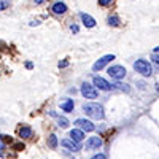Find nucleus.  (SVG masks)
I'll list each match as a JSON object with an SVG mask.
<instances>
[{
    "mask_svg": "<svg viewBox=\"0 0 159 159\" xmlns=\"http://www.w3.org/2000/svg\"><path fill=\"white\" fill-rule=\"evenodd\" d=\"M83 111L91 116V118H94V119H103L105 113H103V107L99 103H84L83 105Z\"/></svg>",
    "mask_w": 159,
    "mask_h": 159,
    "instance_id": "f257e3e1",
    "label": "nucleus"
},
{
    "mask_svg": "<svg viewBox=\"0 0 159 159\" xmlns=\"http://www.w3.org/2000/svg\"><path fill=\"white\" fill-rule=\"evenodd\" d=\"M134 69L137 73L143 75V76H150L153 73V69H151V65L148 61H145V59H139L134 62Z\"/></svg>",
    "mask_w": 159,
    "mask_h": 159,
    "instance_id": "f03ea898",
    "label": "nucleus"
},
{
    "mask_svg": "<svg viewBox=\"0 0 159 159\" xmlns=\"http://www.w3.org/2000/svg\"><path fill=\"white\" fill-rule=\"evenodd\" d=\"M81 94H83V97H86V99H97L99 92H97V89L92 86V84L83 83V84H81Z\"/></svg>",
    "mask_w": 159,
    "mask_h": 159,
    "instance_id": "7ed1b4c3",
    "label": "nucleus"
},
{
    "mask_svg": "<svg viewBox=\"0 0 159 159\" xmlns=\"http://www.w3.org/2000/svg\"><path fill=\"white\" fill-rule=\"evenodd\" d=\"M108 75L115 80H121L126 75V69L123 67V65H113V67L108 69Z\"/></svg>",
    "mask_w": 159,
    "mask_h": 159,
    "instance_id": "20e7f679",
    "label": "nucleus"
},
{
    "mask_svg": "<svg viewBox=\"0 0 159 159\" xmlns=\"http://www.w3.org/2000/svg\"><path fill=\"white\" fill-rule=\"evenodd\" d=\"M115 59V54H107V56H102L94 65H92V70H94V72H99V70H102L103 67H105V65H107L110 61H113Z\"/></svg>",
    "mask_w": 159,
    "mask_h": 159,
    "instance_id": "39448f33",
    "label": "nucleus"
},
{
    "mask_svg": "<svg viewBox=\"0 0 159 159\" xmlns=\"http://www.w3.org/2000/svg\"><path fill=\"white\" fill-rule=\"evenodd\" d=\"M94 88H99L100 91H110V89H113V86L107 81V80H103L100 76H94Z\"/></svg>",
    "mask_w": 159,
    "mask_h": 159,
    "instance_id": "423d86ee",
    "label": "nucleus"
},
{
    "mask_svg": "<svg viewBox=\"0 0 159 159\" xmlns=\"http://www.w3.org/2000/svg\"><path fill=\"white\" fill-rule=\"evenodd\" d=\"M75 126L80 130H86V132H92V130H94V124H92L91 121H88V119H76Z\"/></svg>",
    "mask_w": 159,
    "mask_h": 159,
    "instance_id": "0eeeda50",
    "label": "nucleus"
},
{
    "mask_svg": "<svg viewBox=\"0 0 159 159\" xmlns=\"http://www.w3.org/2000/svg\"><path fill=\"white\" fill-rule=\"evenodd\" d=\"M62 147H64V148H67L69 151H73V153H76V151L81 150L80 143H78V142H73L72 139H65V140H62Z\"/></svg>",
    "mask_w": 159,
    "mask_h": 159,
    "instance_id": "6e6552de",
    "label": "nucleus"
},
{
    "mask_svg": "<svg viewBox=\"0 0 159 159\" xmlns=\"http://www.w3.org/2000/svg\"><path fill=\"white\" fill-rule=\"evenodd\" d=\"M102 147V139L100 137H91L86 142V150H99Z\"/></svg>",
    "mask_w": 159,
    "mask_h": 159,
    "instance_id": "1a4fd4ad",
    "label": "nucleus"
},
{
    "mask_svg": "<svg viewBox=\"0 0 159 159\" xmlns=\"http://www.w3.org/2000/svg\"><path fill=\"white\" fill-rule=\"evenodd\" d=\"M51 11L54 13V15H64V13L67 11V5L62 3V2H56L54 5L51 7Z\"/></svg>",
    "mask_w": 159,
    "mask_h": 159,
    "instance_id": "9d476101",
    "label": "nucleus"
},
{
    "mask_svg": "<svg viewBox=\"0 0 159 159\" xmlns=\"http://www.w3.org/2000/svg\"><path fill=\"white\" fill-rule=\"evenodd\" d=\"M18 135H19L21 139H30V137H32V127H29V126H21V127L18 129Z\"/></svg>",
    "mask_w": 159,
    "mask_h": 159,
    "instance_id": "9b49d317",
    "label": "nucleus"
},
{
    "mask_svg": "<svg viewBox=\"0 0 159 159\" xmlns=\"http://www.w3.org/2000/svg\"><path fill=\"white\" fill-rule=\"evenodd\" d=\"M80 18H81V21H83V24L86 25V27H94L96 25V19L92 16H89V15H86V13H81Z\"/></svg>",
    "mask_w": 159,
    "mask_h": 159,
    "instance_id": "f8f14e48",
    "label": "nucleus"
},
{
    "mask_svg": "<svg viewBox=\"0 0 159 159\" xmlns=\"http://www.w3.org/2000/svg\"><path fill=\"white\" fill-rule=\"evenodd\" d=\"M70 139L73 140V142H81L83 139H84V134H83V130H80V129H72L70 130Z\"/></svg>",
    "mask_w": 159,
    "mask_h": 159,
    "instance_id": "ddd939ff",
    "label": "nucleus"
},
{
    "mask_svg": "<svg viewBox=\"0 0 159 159\" xmlns=\"http://www.w3.org/2000/svg\"><path fill=\"white\" fill-rule=\"evenodd\" d=\"M61 108L64 111H73V100L72 99H67L65 102H62L61 103Z\"/></svg>",
    "mask_w": 159,
    "mask_h": 159,
    "instance_id": "4468645a",
    "label": "nucleus"
},
{
    "mask_svg": "<svg viewBox=\"0 0 159 159\" xmlns=\"http://www.w3.org/2000/svg\"><path fill=\"white\" fill-rule=\"evenodd\" d=\"M48 145H49V148H57V137L54 135V134H51L49 137H48Z\"/></svg>",
    "mask_w": 159,
    "mask_h": 159,
    "instance_id": "2eb2a0df",
    "label": "nucleus"
},
{
    "mask_svg": "<svg viewBox=\"0 0 159 159\" xmlns=\"http://www.w3.org/2000/svg\"><path fill=\"white\" fill-rule=\"evenodd\" d=\"M5 142H7V135H0V156H7V153H5Z\"/></svg>",
    "mask_w": 159,
    "mask_h": 159,
    "instance_id": "dca6fc26",
    "label": "nucleus"
},
{
    "mask_svg": "<svg viewBox=\"0 0 159 159\" xmlns=\"http://www.w3.org/2000/svg\"><path fill=\"white\" fill-rule=\"evenodd\" d=\"M108 24L116 27V25H119V18L118 16H108Z\"/></svg>",
    "mask_w": 159,
    "mask_h": 159,
    "instance_id": "f3484780",
    "label": "nucleus"
},
{
    "mask_svg": "<svg viewBox=\"0 0 159 159\" xmlns=\"http://www.w3.org/2000/svg\"><path fill=\"white\" fill-rule=\"evenodd\" d=\"M57 123H59V127H67V126H69V121H67L64 116H59V118H57Z\"/></svg>",
    "mask_w": 159,
    "mask_h": 159,
    "instance_id": "a211bd4d",
    "label": "nucleus"
},
{
    "mask_svg": "<svg viewBox=\"0 0 159 159\" xmlns=\"http://www.w3.org/2000/svg\"><path fill=\"white\" fill-rule=\"evenodd\" d=\"M115 2V0H99V3L102 5V7H108V5H111Z\"/></svg>",
    "mask_w": 159,
    "mask_h": 159,
    "instance_id": "6ab92c4d",
    "label": "nucleus"
},
{
    "mask_svg": "<svg viewBox=\"0 0 159 159\" xmlns=\"http://www.w3.org/2000/svg\"><path fill=\"white\" fill-rule=\"evenodd\" d=\"M8 2H7V0H3V2H0V11H2V10H7L8 8Z\"/></svg>",
    "mask_w": 159,
    "mask_h": 159,
    "instance_id": "aec40b11",
    "label": "nucleus"
},
{
    "mask_svg": "<svg viewBox=\"0 0 159 159\" xmlns=\"http://www.w3.org/2000/svg\"><path fill=\"white\" fill-rule=\"evenodd\" d=\"M13 147H15V150L21 151V150H24V143H15V145H13Z\"/></svg>",
    "mask_w": 159,
    "mask_h": 159,
    "instance_id": "412c9836",
    "label": "nucleus"
},
{
    "mask_svg": "<svg viewBox=\"0 0 159 159\" xmlns=\"http://www.w3.org/2000/svg\"><path fill=\"white\" fill-rule=\"evenodd\" d=\"M153 62L156 64V67H157V70H159V56H157V54L153 56Z\"/></svg>",
    "mask_w": 159,
    "mask_h": 159,
    "instance_id": "4be33fe9",
    "label": "nucleus"
},
{
    "mask_svg": "<svg viewBox=\"0 0 159 159\" xmlns=\"http://www.w3.org/2000/svg\"><path fill=\"white\" fill-rule=\"evenodd\" d=\"M91 159H107V156H105V154H102V153H100V154H96V156H92Z\"/></svg>",
    "mask_w": 159,
    "mask_h": 159,
    "instance_id": "5701e85b",
    "label": "nucleus"
},
{
    "mask_svg": "<svg viewBox=\"0 0 159 159\" xmlns=\"http://www.w3.org/2000/svg\"><path fill=\"white\" fill-rule=\"evenodd\" d=\"M67 65H69V62H67V61H62V62H59V67H61V69L67 67Z\"/></svg>",
    "mask_w": 159,
    "mask_h": 159,
    "instance_id": "b1692460",
    "label": "nucleus"
},
{
    "mask_svg": "<svg viewBox=\"0 0 159 159\" xmlns=\"http://www.w3.org/2000/svg\"><path fill=\"white\" fill-rule=\"evenodd\" d=\"M46 0H35V5H42V3H45Z\"/></svg>",
    "mask_w": 159,
    "mask_h": 159,
    "instance_id": "393cba45",
    "label": "nucleus"
},
{
    "mask_svg": "<svg viewBox=\"0 0 159 159\" xmlns=\"http://www.w3.org/2000/svg\"><path fill=\"white\" fill-rule=\"evenodd\" d=\"M70 29H72V32H75V34H76V32H78V25H72Z\"/></svg>",
    "mask_w": 159,
    "mask_h": 159,
    "instance_id": "a878e982",
    "label": "nucleus"
},
{
    "mask_svg": "<svg viewBox=\"0 0 159 159\" xmlns=\"http://www.w3.org/2000/svg\"><path fill=\"white\" fill-rule=\"evenodd\" d=\"M25 67H27V69H32L34 64H32V62H27V64H25Z\"/></svg>",
    "mask_w": 159,
    "mask_h": 159,
    "instance_id": "bb28decb",
    "label": "nucleus"
},
{
    "mask_svg": "<svg viewBox=\"0 0 159 159\" xmlns=\"http://www.w3.org/2000/svg\"><path fill=\"white\" fill-rule=\"evenodd\" d=\"M154 52H159V46H156V48H154Z\"/></svg>",
    "mask_w": 159,
    "mask_h": 159,
    "instance_id": "cd10ccee",
    "label": "nucleus"
}]
</instances>
